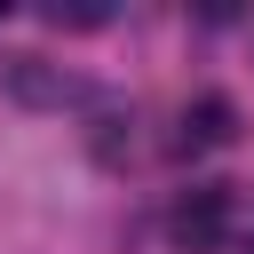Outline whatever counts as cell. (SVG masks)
<instances>
[{
  "label": "cell",
  "instance_id": "5b68a950",
  "mask_svg": "<svg viewBox=\"0 0 254 254\" xmlns=\"http://www.w3.org/2000/svg\"><path fill=\"white\" fill-rule=\"evenodd\" d=\"M246 254H254V230H246Z\"/></svg>",
  "mask_w": 254,
  "mask_h": 254
},
{
  "label": "cell",
  "instance_id": "3957f363",
  "mask_svg": "<svg viewBox=\"0 0 254 254\" xmlns=\"http://www.w3.org/2000/svg\"><path fill=\"white\" fill-rule=\"evenodd\" d=\"M222 143H238V103H230V95H198V103H183V135H175V151L190 159V151H222Z\"/></svg>",
  "mask_w": 254,
  "mask_h": 254
},
{
  "label": "cell",
  "instance_id": "277c9868",
  "mask_svg": "<svg viewBox=\"0 0 254 254\" xmlns=\"http://www.w3.org/2000/svg\"><path fill=\"white\" fill-rule=\"evenodd\" d=\"M48 24H56V32H95V24H111V8H103V0H56Z\"/></svg>",
  "mask_w": 254,
  "mask_h": 254
},
{
  "label": "cell",
  "instance_id": "6da1fadb",
  "mask_svg": "<svg viewBox=\"0 0 254 254\" xmlns=\"http://www.w3.org/2000/svg\"><path fill=\"white\" fill-rule=\"evenodd\" d=\"M222 230H230V190H222V183H198V190H183V198L167 206V238H175L183 254H214Z\"/></svg>",
  "mask_w": 254,
  "mask_h": 254
},
{
  "label": "cell",
  "instance_id": "7a4b0ae2",
  "mask_svg": "<svg viewBox=\"0 0 254 254\" xmlns=\"http://www.w3.org/2000/svg\"><path fill=\"white\" fill-rule=\"evenodd\" d=\"M0 87H8L16 103H32V111H64V103L87 95L71 71H56V64H40V56H8V64H0Z\"/></svg>",
  "mask_w": 254,
  "mask_h": 254
}]
</instances>
